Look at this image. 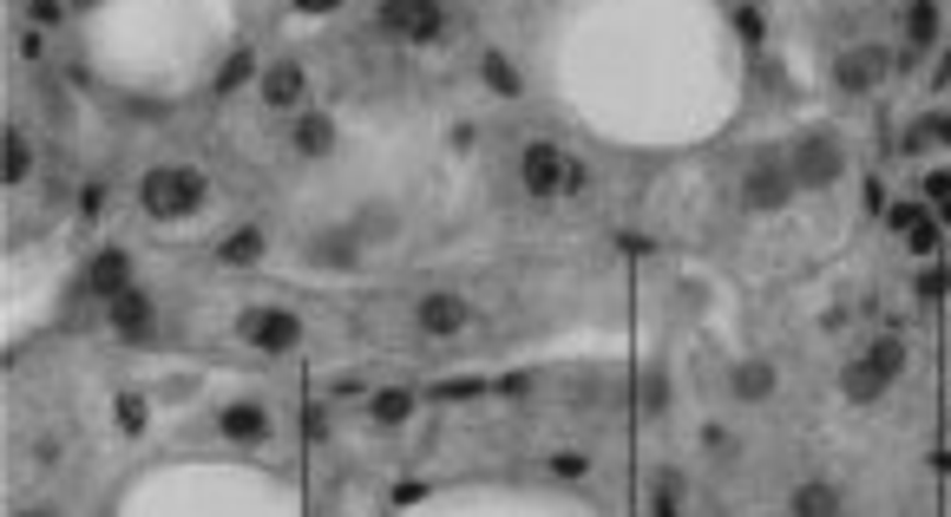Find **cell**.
Segmentation results:
<instances>
[{
  "mask_svg": "<svg viewBox=\"0 0 951 517\" xmlns=\"http://www.w3.org/2000/svg\"><path fill=\"white\" fill-rule=\"evenodd\" d=\"M59 13H66V7H59V0H33V26H53V20H59Z\"/></svg>",
  "mask_w": 951,
  "mask_h": 517,
  "instance_id": "obj_31",
  "label": "cell"
},
{
  "mask_svg": "<svg viewBox=\"0 0 951 517\" xmlns=\"http://www.w3.org/2000/svg\"><path fill=\"white\" fill-rule=\"evenodd\" d=\"M118 426L125 433H144V400L138 393H118Z\"/></svg>",
  "mask_w": 951,
  "mask_h": 517,
  "instance_id": "obj_25",
  "label": "cell"
},
{
  "mask_svg": "<svg viewBox=\"0 0 951 517\" xmlns=\"http://www.w3.org/2000/svg\"><path fill=\"white\" fill-rule=\"evenodd\" d=\"M374 26H381L387 39H414V46H427V39L440 33V0H381Z\"/></svg>",
  "mask_w": 951,
  "mask_h": 517,
  "instance_id": "obj_5",
  "label": "cell"
},
{
  "mask_svg": "<svg viewBox=\"0 0 951 517\" xmlns=\"http://www.w3.org/2000/svg\"><path fill=\"white\" fill-rule=\"evenodd\" d=\"M939 39V0H906V46L926 52Z\"/></svg>",
  "mask_w": 951,
  "mask_h": 517,
  "instance_id": "obj_18",
  "label": "cell"
},
{
  "mask_svg": "<svg viewBox=\"0 0 951 517\" xmlns=\"http://www.w3.org/2000/svg\"><path fill=\"white\" fill-rule=\"evenodd\" d=\"M368 413H374L381 426H401V420L414 413V393H401V387H387V393H374V400H368Z\"/></svg>",
  "mask_w": 951,
  "mask_h": 517,
  "instance_id": "obj_22",
  "label": "cell"
},
{
  "mask_svg": "<svg viewBox=\"0 0 951 517\" xmlns=\"http://www.w3.org/2000/svg\"><path fill=\"white\" fill-rule=\"evenodd\" d=\"M479 79H486L499 98H519V72L506 66V52H479Z\"/></svg>",
  "mask_w": 951,
  "mask_h": 517,
  "instance_id": "obj_21",
  "label": "cell"
},
{
  "mask_svg": "<svg viewBox=\"0 0 951 517\" xmlns=\"http://www.w3.org/2000/svg\"><path fill=\"white\" fill-rule=\"evenodd\" d=\"M926 197H932V203H951V171H932V177H926Z\"/></svg>",
  "mask_w": 951,
  "mask_h": 517,
  "instance_id": "obj_30",
  "label": "cell"
},
{
  "mask_svg": "<svg viewBox=\"0 0 951 517\" xmlns=\"http://www.w3.org/2000/svg\"><path fill=\"white\" fill-rule=\"evenodd\" d=\"M85 289H92L98 302H112L118 289H131V256H125V249H98L92 269H85Z\"/></svg>",
  "mask_w": 951,
  "mask_h": 517,
  "instance_id": "obj_12",
  "label": "cell"
},
{
  "mask_svg": "<svg viewBox=\"0 0 951 517\" xmlns=\"http://www.w3.org/2000/svg\"><path fill=\"white\" fill-rule=\"evenodd\" d=\"M565 164H571V157H565L558 144H545V138H538V144H525L519 177H525V190H532V197H558V190H565Z\"/></svg>",
  "mask_w": 951,
  "mask_h": 517,
  "instance_id": "obj_7",
  "label": "cell"
},
{
  "mask_svg": "<svg viewBox=\"0 0 951 517\" xmlns=\"http://www.w3.org/2000/svg\"><path fill=\"white\" fill-rule=\"evenodd\" d=\"M729 387H735V400H768V393H775V367H768V361H742V367L729 374Z\"/></svg>",
  "mask_w": 951,
  "mask_h": 517,
  "instance_id": "obj_19",
  "label": "cell"
},
{
  "mask_svg": "<svg viewBox=\"0 0 951 517\" xmlns=\"http://www.w3.org/2000/svg\"><path fill=\"white\" fill-rule=\"evenodd\" d=\"M295 7H302V13H335L341 0H295Z\"/></svg>",
  "mask_w": 951,
  "mask_h": 517,
  "instance_id": "obj_34",
  "label": "cell"
},
{
  "mask_svg": "<svg viewBox=\"0 0 951 517\" xmlns=\"http://www.w3.org/2000/svg\"><path fill=\"white\" fill-rule=\"evenodd\" d=\"M217 433H223V439H236V446H256V439L269 433V413H263L256 400H236V407H223V413H217Z\"/></svg>",
  "mask_w": 951,
  "mask_h": 517,
  "instance_id": "obj_14",
  "label": "cell"
},
{
  "mask_svg": "<svg viewBox=\"0 0 951 517\" xmlns=\"http://www.w3.org/2000/svg\"><path fill=\"white\" fill-rule=\"evenodd\" d=\"M466 315H473V308H466L460 295H420V308H414L420 334H433V341H440V334H460V328H466Z\"/></svg>",
  "mask_w": 951,
  "mask_h": 517,
  "instance_id": "obj_11",
  "label": "cell"
},
{
  "mask_svg": "<svg viewBox=\"0 0 951 517\" xmlns=\"http://www.w3.org/2000/svg\"><path fill=\"white\" fill-rule=\"evenodd\" d=\"M309 262H315V269H361V230L348 223V230L315 236V243H309Z\"/></svg>",
  "mask_w": 951,
  "mask_h": 517,
  "instance_id": "obj_10",
  "label": "cell"
},
{
  "mask_svg": "<svg viewBox=\"0 0 951 517\" xmlns=\"http://www.w3.org/2000/svg\"><path fill=\"white\" fill-rule=\"evenodd\" d=\"M263 249H269V236H263V230H236V236H223V243H217V262L250 269V262H263Z\"/></svg>",
  "mask_w": 951,
  "mask_h": 517,
  "instance_id": "obj_17",
  "label": "cell"
},
{
  "mask_svg": "<svg viewBox=\"0 0 951 517\" xmlns=\"http://www.w3.org/2000/svg\"><path fill=\"white\" fill-rule=\"evenodd\" d=\"M243 334H250L263 354H289V348L302 341V315H289V308H250V315H243Z\"/></svg>",
  "mask_w": 951,
  "mask_h": 517,
  "instance_id": "obj_6",
  "label": "cell"
},
{
  "mask_svg": "<svg viewBox=\"0 0 951 517\" xmlns=\"http://www.w3.org/2000/svg\"><path fill=\"white\" fill-rule=\"evenodd\" d=\"M781 203H795V171H788V157H755L749 177H742V210L768 216V210H781Z\"/></svg>",
  "mask_w": 951,
  "mask_h": 517,
  "instance_id": "obj_3",
  "label": "cell"
},
{
  "mask_svg": "<svg viewBox=\"0 0 951 517\" xmlns=\"http://www.w3.org/2000/svg\"><path fill=\"white\" fill-rule=\"evenodd\" d=\"M151 315H158V308H151V295H144V289H118V295L105 302V321H112L125 341H151V334H158V321H151Z\"/></svg>",
  "mask_w": 951,
  "mask_h": 517,
  "instance_id": "obj_8",
  "label": "cell"
},
{
  "mask_svg": "<svg viewBox=\"0 0 951 517\" xmlns=\"http://www.w3.org/2000/svg\"><path fill=\"white\" fill-rule=\"evenodd\" d=\"M840 505H847V498H840L834 485H821V479H814V485H795V517H834Z\"/></svg>",
  "mask_w": 951,
  "mask_h": 517,
  "instance_id": "obj_20",
  "label": "cell"
},
{
  "mask_svg": "<svg viewBox=\"0 0 951 517\" xmlns=\"http://www.w3.org/2000/svg\"><path fill=\"white\" fill-rule=\"evenodd\" d=\"M138 203H144V216H151V223H184L190 210H204V177H197V171H184V164L144 171Z\"/></svg>",
  "mask_w": 951,
  "mask_h": 517,
  "instance_id": "obj_1",
  "label": "cell"
},
{
  "mask_svg": "<svg viewBox=\"0 0 951 517\" xmlns=\"http://www.w3.org/2000/svg\"><path fill=\"white\" fill-rule=\"evenodd\" d=\"M295 151L302 157H328L335 151V118L328 111H302L295 118Z\"/></svg>",
  "mask_w": 951,
  "mask_h": 517,
  "instance_id": "obj_15",
  "label": "cell"
},
{
  "mask_svg": "<svg viewBox=\"0 0 951 517\" xmlns=\"http://www.w3.org/2000/svg\"><path fill=\"white\" fill-rule=\"evenodd\" d=\"M913 216H919V203H893V210H886V223H893V230H906Z\"/></svg>",
  "mask_w": 951,
  "mask_h": 517,
  "instance_id": "obj_32",
  "label": "cell"
},
{
  "mask_svg": "<svg viewBox=\"0 0 951 517\" xmlns=\"http://www.w3.org/2000/svg\"><path fill=\"white\" fill-rule=\"evenodd\" d=\"M243 79H250V52H236V59L217 72V92H230V85H243Z\"/></svg>",
  "mask_w": 951,
  "mask_h": 517,
  "instance_id": "obj_27",
  "label": "cell"
},
{
  "mask_svg": "<svg viewBox=\"0 0 951 517\" xmlns=\"http://www.w3.org/2000/svg\"><path fill=\"white\" fill-rule=\"evenodd\" d=\"M355 230H361V243H368V236H394V216H387L381 203H368V210L355 216Z\"/></svg>",
  "mask_w": 951,
  "mask_h": 517,
  "instance_id": "obj_24",
  "label": "cell"
},
{
  "mask_svg": "<svg viewBox=\"0 0 951 517\" xmlns=\"http://www.w3.org/2000/svg\"><path fill=\"white\" fill-rule=\"evenodd\" d=\"M643 407H650V413L663 407V374H650V380H643Z\"/></svg>",
  "mask_w": 951,
  "mask_h": 517,
  "instance_id": "obj_33",
  "label": "cell"
},
{
  "mask_svg": "<svg viewBox=\"0 0 951 517\" xmlns=\"http://www.w3.org/2000/svg\"><path fill=\"white\" fill-rule=\"evenodd\" d=\"M479 393V380H446V387H433V400H473Z\"/></svg>",
  "mask_w": 951,
  "mask_h": 517,
  "instance_id": "obj_29",
  "label": "cell"
},
{
  "mask_svg": "<svg viewBox=\"0 0 951 517\" xmlns=\"http://www.w3.org/2000/svg\"><path fill=\"white\" fill-rule=\"evenodd\" d=\"M302 85H309L302 66H295V59H276V66L263 72V105H269V111H289V105H302Z\"/></svg>",
  "mask_w": 951,
  "mask_h": 517,
  "instance_id": "obj_13",
  "label": "cell"
},
{
  "mask_svg": "<svg viewBox=\"0 0 951 517\" xmlns=\"http://www.w3.org/2000/svg\"><path fill=\"white\" fill-rule=\"evenodd\" d=\"M26 171H33V138L20 125H7V138H0V184H20Z\"/></svg>",
  "mask_w": 951,
  "mask_h": 517,
  "instance_id": "obj_16",
  "label": "cell"
},
{
  "mask_svg": "<svg viewBox=\"0 0 951 517\" xmlns=\"http://www.w3.org/2000/svg\"><path fill=\"white\" fill-rule=\"evenodd\" d=\"M79 7H98V0H79Z\"/></svg>",
  "mask_w": 951,
  "mask_h": 517,
  "instance_id": "obj_35",
  "label": "cell"
},
{
  "mask_svg": "<svg viewBox=\"0 0 951 517\" xmlns=\"http://www.w3.org/2000/svg\"><path fill=\"white\" fill-rule=\"evenodd\" d=\"M906 361H913V354H906V341H900V334H880V341H873V348H867V354L840 374V393H847L854 407H873V400H880V393L906 374Z\"/></svg>",
  "mask_w": 951,
  "mask_h": 517,
  "instance_id": "obj_2",
  "label": "cell"
},
{
  "mask_svg": "<svg viewBox=\"0 0 951 517\" xmlns=\"http://www.w3.org/2000/svg\"><path fill=\"white\" fill-rule=\"evenodd\" d=\"M788 171H795V190H827L840 177V138H827V131L801 138L795 157H788Z\"/></svg>",
  "mask_w": 951,
  "mask_h": 517,
  "instance_id": "obj_4",
  "label": "cell"
},
{
  "mask_svg": "<svg viewBox=\"0 0 951 517\" xmlns=\"http://www.w3.org/2000/svg\"><path fill=\"white\" fill-rule=\"evenodd\" d=\"M900 236H906V249H913V256H932V249H939V223H932L926 210H919V216H913Z\"/></svg>",
  "mask_w": 951,
  "mask_h": 517,
  "instance_id": "obj_23",
  "label": "cell"
},
{
  "mask_svg": "<svg viewBox=\"0 0 951 517\" xmlns=\"http://www.w3.org/2000/svg\"><path fill=\"white\" fill-rule=\"evenodd\" d=\"M735 33L755 46V39H762V13H755V7H735Z\"/></svg>",
  "mask_w": 951,
  "mask_h": 517,
  "instance_id": "obj_28",
  "label": "cell"
},
{
  "mask_svg": "<svg viewBox=\"0 0 951 517\" xmlns=\"http://www.w3.org/2000/svg\"><path fill=\"white\" fill-rule=\"evenodd\" d=\"M584 472H591V459H578V453H558L552 459V479H565V485H578Z\"/></svg>",
  "mask_w": 951,
  "mask_h": 517,
  "instance_id": "obj_26",
  "label": "cell"
},
{
  "mask_svg": "<svg viewBox=\"0 0 951 517\" xmlns=\"http://www.w3.org/2000/svg\"><path fill=\"white\" fill-rule=\"evenodd\" d=\"M886 66H893L886 46H854V52L834 66V79H840V92H867L873 79H886Z\"/></svg>",
  "mask_w": 951,
  "mask_h": 517,
  "instance_id": "obj_9",
  "label": "cell"
},
{
  "mask_svg": "<svg viewBox=\"0 0 951 517\" xmlns=\"http://www.w3.org/2000/svg\"><path fill=\"white\" fill-rule=\"evenodd\" d=\"M735 7H755V0H735Z\"/></svg>",
  "mask_w": 951,
  "mask_h": 517,
  "instance_id": "obj_36",
  "label": "cell"
}]
</instances>
